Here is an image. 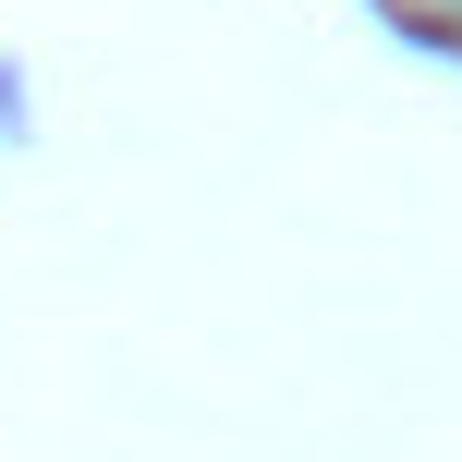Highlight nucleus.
Segmentation results:
<instances>
[]
</instances>
